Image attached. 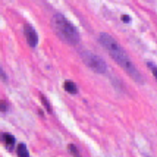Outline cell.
Listing matches in <instances>:
<instances>
[{"instance_id": "6da1fadb", "label": "cell", "mask_w": 157, "mask_h": 157, "mask_svg": "<svg viewBox=\"0 0 157 157\" xmlns=\"http://www.w3.org/2000/svg\"><path fill=\"white\" fill-rule=\"evenodd\" d=\"M98 40H100L103 47L107 50V53L110 55V57L116 62L119 66H122V69L128 74V75H131V78H134L138 84L143 82L141 74L138 72V69L134 66V63L131 62L128 55L125 53V50L117 44V41L115 40L113 37H110L109 34H100V38H98Z\"/></svg>"}, {"instance_id": "7a4b0ae2", "label": "cell", "mask_w": 157, "mask_h": 157, "mask_svg": "<svg viewBox=\"0 0 157 157\" xmlns=\"http://www.w3.org/2000/svg\"><path fill=\"white\" fill-rule=\"evenodd\" d=\"M52 25L56 34L60 37L62 40H65L69 44H78L79 43V34L76 31V28L69 22L63 15L56 13L52 19Z\"/></svg>"}, {"instance_id": "3957f363", "label": "cell", "mask_w": 157, "mask_h": 157, "mask_svg": "<svg viewBox=\"0 0 157 157\" xmlns=\"http://www.w3.org/2000/svg\"><path fill=\"white\" fill-rule=\"evenodd\" d=\"M82 59L85 62V65L88 66L90 69H93L94 72H98V74H104L106 72V63L103 59H100L98 56L93 55V53H88V52H84L82 53Z\"/></svg>"}, {"instance_id": "277c9868", "label": "cell", "mask_w": 157, "mask_h": 157, "mask_svg": "<svg viewBox=\"0 0 157 157\" xmlns=\"http://www.w3.org/2000/svg\"><path fill=\"white\" fill-rule=\"evenodd\" d=\"M24 34H25V38H27L28 44L31 46V47H35L37 46V41H38V37H37V33H35V29L29 24H25V27H24Z\"/></svg>"}, {"instance_id": "5b68a950", "label": "cell", "mask_w": 157, "mask_h": 157, "mask_svg": "<svg viewBox=\"0 0 157 157\" xmlns=\"http://www.w3.org/2000/svg\"><path fill=\"white\" fill-rule=\"evenodd\" d=\"M0 140H2V143L5 144V147H6L7 150H13L15 147V138L10 135V134H2V137H0Z\"/></svg>"}, {"instance_id": "8992f818", "label": "cell", "mask_w": 157, "mask_h": 157, "mask_svg": "<svg viewBox=\"0 0 157 157\" xmlns=\"http://www.w3.org/2000/svg\"><path fill=\"white\" fill-rule=\"evenodd\" d=\"M63 87H65V90H66L68 93H71V94H76V93H78V88H76V85L72 81H66Z\"/></svg>"}, {"instance_id": "52a82bcc", "label": "cell", "mask_w": 157, "mask_h": 157, "mask_svg": "<svg viewBox=\"0 0 157 157\" xmlns=\"http://www.w3.org/2000/svg\"><path fill=\"white\" fill-rule=\"evenodd\" d=\"M16 153H18L19 157H28V150H27V147H25V144H18Z\"/></svg>"}, {"instance_id": "ba28073f", "label": "cell", "mask_w": 157, "mask_h": 157, "mask_svg": "<svg viewBox=\"0 0 157 157\" xmlns=\"http://www.w3.org/2000/svg\"><path fill=\"white\" fill-rule=\"evenodd\" d=\"M41 101H43V104H44V107L48 110V112H52V107H50V104H48V101L46 100V97L41 96Z\"/></svg>"}, {"instance_id": "9c48e42d", "label": "cell", "mask_w": 157, "mask_h": 157, "mask_svg": "<svg viewBox=\"0 0 157 157\" xmlns=\"http://www.w3.org/2000/svg\"><path fill=\"white\" fill-rule=\"evenodd\" d=\"M147 65H148V66H150V68H151V72H153V74H154V76H156V78H157V66H156V65H153L151 62H148Z\"/></svg>"}, {"instance_id": "30bf717a", "label": "cell", "mask_w": 157, "mask_h": 157, "mask_svg": "<svg viewBox=\"0 0 157 157\" xmlns=\"http://www.w3.org/2000/svg\"><path fill=\"white\" fill-rule=\"evenodd\" d=\"M69 151H71V153H74L75 156H78V154H79V153L76 151V148H75V147H74V145H69Z\"/></svg>"}, {"instance_id": "8fae6325", "label": "cell", "mask_w": 157, "mask_h": 157, "mask_svg": "<svg viewBox=\"0 0 157 157\" xmlns=\"http://www.w3.org/2000/svg\"><path fill=\"white\" fill-rule=\"evenodd\" d=\"M0 110H3V112L7 110V106H6V103L5 101H0Z\"/></svg>"}, {"instance_id": "7c38bea8", "label": "cell", "mask_w": 157, "mask_h": 157, "mask_svg": "<svg viewBox=\"0 0 157 157\" xmlns=\"http://www.w3.org/2000/svg\"><path fill=\"white\" fill-rule=\"evenodd\" d=\"M122 21H123V22H129V16H128V15H123Z\"/></svg>"}, {"instance_id": "4fadbf2b", "label": "cell", "mask_w": 157, "mask_h": 157, "mask_svg": "<svg viewBox=\"0 0 157 157\" xmlns=\"http://www.w3.org/2000/svg\"><path fill=\"white\" fill-rule=\"evenodd\" d=\"M0 75H2V76H5V75H3V72H2V71H0Z\"/></svg>"}]
</instances>
